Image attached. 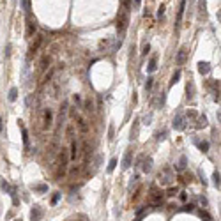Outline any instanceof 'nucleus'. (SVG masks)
Instances as JSON below:
<instances>
[{"mask_svg":"<svg viewBox=\"0 0 221 221\" xmlns=\"http://www.w3.org/2000/svg\"><path fill=\"white\" fill-rule=\"evenodd\" d=\"M67 163H69V154H67L66 149H62V152L58 156V170H57L58 175H64L67 172Z\"/></svg>","mask_w":221,"mask_h":221,"instance_id":"nucleus-1","label":"nucleus"},{"mask_svg":"<svg viewBox=\"0 0 221 221\" xmlns=\"http://www.w3.org/2000/svg\"><path fill=\"white\" fill-rule=\"evenodd\" d=\"M127 11H129V9H126V11L119 16V19H117V30H119L120 35L124 34V30H126V27H127V21H129V14H127Z\"/></svg>","mask_w":221,"mask_h":221,"instance_id":"nucleus-2","label":"nucleus"},{"mask_svg":"<svg viewBox=\"0 0 221 221\" xmlns=\"http://www.w3.org/2000/svg\"><path fill=\"white\" fill-rule=\"evenodd\" d=\"M172 126H173V129L175 131H182L184 127H186V117L184 115H175V119H173V122H172Z\"/></svg>","mask_w":221,"mask_h":221,"instance_id":"nucleus-3","label":"nucleus"},{"mask_svg":"<svg viewBox=\"0 0 221 221\" xmlns=\"http://www.w3.org/2000/svg\"><path fill=\"white\" fill-rule=\"evenodd\" d=\"M186 58H188V48H181V50L177 51V58H175L177 66H184Z\"/></svg>","mask_w":221,"mask_h":221,"instance_id":"nucleus-4","label":"nucleus"},{"mask_svg":"<svg viewBox=\"0 0 221 221\" xmlns=\"http://www.w3.org/2000/svg\"><path fill=\"white\" fill-rule=\"evenodd\" d=\"M51 124H53V112L50 108H46L44 110V129L51 127Z\"/></svg>","mask_w":221,"mask_h":221,"instance_id":"nucleus-5","label":"nucleus"},{"mask_svg":"<svg viewBox=\"0 0 221 221\" xmlns=\"http://www.w3.org/2000/svg\"><path fill=\"white\" fill-rule=\"evenodd\" d=\"M131 158H133V149H127L126 154H124V159H122V168L127 170L131 166Z\"/></svg>","mask_w":221,"mask_h":221,"instance_id":"nucleus-6","label":"nucleus"},{"mask_svg":"<svg viewBox=\"0 0 221 221\" xmlns=\"http://www.w3.org/2000/svg\"><path fill=\"white\" fill-rule=\"evenodd\" d=\"M41 44H42V35H37V37H35V42H34V44L30 46V53H28V58H30V57H32L34 53H37V50H39V46H41Z\"/></svg>","mask_w":221,"mask_h":221,"instance_id":"nucleus-7","label":"nucleus"},{"mask_svg":"<svg viewBox=\"0 0 221 221\" xmlns=\"http://www.w3.org/2000/svg\"><path fill=\"white\" fill-rule=\"evenodd\" d=\"M198 73L200 74H209L211 73V64L209 62H198Z\"/></svg>","mask_w":221,"mask_h":221,"instance_id":"nucleus-8","label":"nucleus"},{"mask_svg":"<svg viewBox=\"0 0 221 221\" xmlns=\"http://www.w3.org/2000/svg\"><path fill=\"white\" fill-rule=\"evenodd\" d=\"M138 127H140V119H135L133 127H131V140H136V138H138Z\"/></svg>","mask_w":221,"mask_h":221,"instance_id":"nucleus-9","label":"nucleus"},{"mask_svg":"<svg viewBox=\"0 0 221 221\" xmlns=\"http://www.w3.org/2000/svg\"><path fill=\"white\" fill-rule=\"evenodd\" d=\"M30 218H32V221H39L42 218V211H41L39 207H34V209L30 211Z\"/></svg>","mask_w":221,"mask_h":221,"instance_id":"nucleus-10","label":"nucleus"},{"mask_svg":"<svg viewBox=\"0 0 221 221\" xmlns=\"http://www.w3.org/2000/svg\"><path fill=\"white\" fill-rule=\"evenodd\" d=\"M156 69H158V55H154V57L150 58V62H149V67H147V71H149V73L152 74V73H154Z\"/></svg>","mask_w":221,"mask_h":221,"instance_id":"nucleus-11","label":"nucleus"},{"mask_svg":"<svg viewBox=\"0 0 221 221\" xmlns=\"http://www.w3.org/2000/svg\"><path fill=\"white\" fill-rule=\"evenodd\" d=\"M18 126H19V129H21V136H23V143H25V145H28V133H27V127L23 126V122H21V120H18Z\"/></svg>","mask_w":221,"mask_h":221,"instance_id":"nucleus-12","label":"nucleus"},{"mask_svg":"<svg viewBox=\"0 0 221 221\" xmlns=\"http://www.w3.org/2000/svg\"><path fill=\"white\" fill-rule=\"evenodd\" d=\"M35 28H37V25H35V21H32V19H28V23H27V35L30 37L34 32H35Z\"/></svg>","mask_w":221,"mask_h":221,"instance_id":"nucleus-13","label":"nucleus"},{"mask_svg":"<svg viewBox=\"0 0 221 221\" xmlns=\"http://www.w3.org/2000/svg\"><path fill=\"white\" fill-rule=\"evenodd\" d=\"M195 143L198 145V149L202 152H209V142H200V140H195Z\"/></svg>","mask_w":221,"mask_h":221,"instance_id":"nucleus-14","label":"nucleus"},{"mask_svg":"<svg viewBox=\"0 0 221 221\" xmlns=\"http://www.w3.org/2000/svg\"><path fill=\"white\" fill-rule=\"evenodd\" d=\"M181 76H182V71H181V69H177V71L173 73V76H172V81H170V87H172V85H175V83H177V81L181 80Z\"/></svg>","mask_w":221,"mask_h":221,"instance_id":"nucleus-15","label":"nucleus"},{"mask_svg":"<svg viewBox=\"0 0 221 221\" xmlns=\"http://www.w3.org/2000/svg\"><path fill=\"white\" fill-rule=\"evenodd\" d=\"M7 97H9V101H11V103H14V101L18 99V89H16V87H12V89L9 90V96H7Z\"/></svg>","mask_w":221,"mask_h":221,"instance_id":"nucleus-16","label":"nucleus"},{"mask_svg":"<svg viewBox=\"0 0 221 221\" xmlns=\"http://www.w3.org/2000/svg\"><path fill=\"white\" fill-rule=\"evenodd\" d=\"M76 156H78V145H76V142H71V156H69V159H76Z\"/></svg>","mask_w":221,"mask_h":221,"instance_id":"nucleus-17","label":"nucleus"},{"mask_svg":"<svg viewBox=\"0 0 221 221\" xmlns=\"http://www.w3.org/2000/svg\"><path fill=\"white\" fill-rule=\"evenodd\" d=\"M150 170H152V159H150V158H147V159L143 161V172H145V173H149Z\"/></svg>","mask_w":221,"mask_h":221,"instance_id":"nucleus-18","label":"nucleus"},{"mask_svg":"<svg viewBox=\"0 0 221 221\" xmlns=\"http://www.w3.org/2000/svg\"><path fill=\"white\" fill-rule=\"evenodd\" d=\"M152 200L154 204H159L163 200V191H152Z\"/></svg>","mask_w":221,"mask_h":221,"instance_id":"nucleus-19","label":"nucleus"},{"mask_svg":"<svg viewBox=\"0 0 221 221\" xmlns=\"http://www.w3.org/2000/svg\"><path fill=\"white\" fill-rule=\"evenodd\" d=\"M186 165H188V158H186V156H182V158L179 159V165H177V170H184V168H186Z\"/></svg>","mask_w":221,"mask_h":221,"instance_id":"nucleus-20","label":"nucleus"},{"mask_svg":"<svg viewBox=\"0 0 221 221\" xmlns=\"http://www.w3.org/2000/svg\"><path fill=\"white\" fill-rule=\"evenodd\" d=\"M32 189L37 191V193H46V191H48V186H46V184H37V186H34Z\"/></svg>","mask_w":221,"mask_h":221,"instance_id":"nucleus-21","label":"nucleus"},{"mask_svg":"<svg viewBox=\"0 0 221 221\" xmlns=\"http://www.w3.org/2000/svg\"><path fill=\"white\" fill-rule=\"evenodd\" d=\"M207 126V117L205 115H202L200 119H198V124H197V127H205Z\"/></svg>","mask_w":221,"mask_h":221,"instance_id":"nucleus-22","label":"nucleus"},{"mask_svg":"<svg viewBox=\"0 0 221 221\" xmlns=\"http://www.w3.org/2000/svg\"><path fill=\"white\" fill-rule=\"evenodd\" d=\"M170 173H172L170 168H165V170H163V177H165L163 182H170V181H172V179H170Z\"/></svg>","mask_w":221,"mask_h":221,"instance_id":"nucleus-23","label":"nucleus"},{"mask_svg":"<svg viewBox=\"0 0 221 221\" xmlns=\"http://www.w3.org/2000/svg\"><path fill=\"white\" fill-rule=\"evenodd\" d=\"M184 9H186V0H181V7H179V21L182 19V14H184Z\"/></svg>","mask_w":221,"mask_h":221,"instance_id":"nucleus-24","label":"nucleus"},{"mask_svg":"<svg viewBox=\"0 0 221 221\" xmlns=\"http://www.w3.org/2000/svg\"><path fill=\"white\" fill-rule=\"evenodd\" d=\"M48 64H50V57L46 55V57H42V60H41V69H46Z\"/></svg>","mask_w":221,"mask_h":221,"instance_id":"nucleus-25","label":"nucleus"},{"mask_svg":"<svg viewBox=\"0 0 221 221\" xmlns=\"http://www.w3.org/2000/svg\"><path fill=\"white\" fill-rule=\"evenodd\" d=\"M152 83H154V78H152V76H149V78H147V81H145V90H150V89H152Z\"/></svg>","mask_w":221,"mask_h":221,"instance_id":"nucleus-26","label":"nucleus"},{"mask_svg":"<svg viewBox=\"0 0 221 221\" xmlns=\"http://www.w3.org/2000/svg\"><path fill=\"white\" fill-rule=\"evenodd\" d=\"M166 135H168L166 131H159V133H156V140H158V142H161V140H165V138H166Z\"/></svg>","mask_w":221,"mask_h":221,"instance_id":"nucleus-27","label":"nucleus"},{"mask_svg":"<svg viewBox=\"0 0 221 221\" xmlns=\"http://www.w3.org/2000/svg\"><path fill=\"white\" fill-rule=\"evenodd\" d=\"M115 166H117V159H115V158H112V159H110V165H108V172H113V170H115Z\"/></svg>","mask_w":221,"mask_h":221,"instance_id":"nucleus-28","label":"nucleus"},{"mask_svg":"<svg viewBox=\"0 0 221 221\" xmlns=\"http://www.w3.org/2000/svg\"><path fill=\"white\" fill-rule=\"evenodd\" d=\"M212 181H214V186H216V188H220V172H214Z\"/></svg>","mask_w":221,"mask_h":221,"instance_id":"nucleus-29","label":"nucleus"},{"mask_svg":"<svg viewBox=\"0 0 221 221\" xmlns=\"http://www.w3.org/2000/svg\"><path fill=\"white\" fill-rule=\"evenodd\" d=\"M200 216H202L205 221H212V218L209 216V212H207V211H200Z\"/></svg>","mask_w":221,"mask_h":221,"instance_id":"nucleus-30","label":"nucleus"},{"mask_svg":"<svg viewBox=\"0 0 221 221\" xmlns=\"http://www.w3.org/2000/svg\"><path fill=\"white\" fill-rule=\"evenodd\" d=\"M110 42H112V41H110V39H106V41H101V42H99V48H101V50H103V48H104V50H106V48H108V46H110Z\"/></svg>","mask_w":221,"mask_h":221,"instance_id":"nucleus-31","label":"nucleus"},{"mask_svg":"<svg viewBox=\"0 0 221 221\" xmlns=\"http://www.w3.org/2000/svg\"><path fill=\"white\" fill-rule=\"evenodd\" d=\"M149 50H150V44H149V42H145V44L142 46V55H147V53H149Z\"/></svg>","mask_w":221,"mask_h":221,"instance_id":"nucleus-32","label":"nucleus"},{"mask_svg":"<svg viewBox=\"0 0 221 221\" xmlns=\"http://www.w3.org/2000/svg\"><path fill=\"white\" fill-rule=\"evenodd\" d=\"M78 126H80V129H81V131H87V124H85V120H83V119H78Z\"/></svg>","mask_w":221,"mask_h":221,"instance_id":"nucleus-33","label":"nucleus"},{"mask_svg":"<svg viewBox=\"0 0 221 221\" xmlns=\"http://www.w3.org/2000/svg\"><path fill=\"white\" fill-rule=\"evenodd\" d=\"M21 5H23V9L28 12L30 11V0H21Z\"/></svg>","mask_w":221,"mask_h":221,"instance_id":"nucleus-34","label":"nucleus"},{"mask_svg":"<svg viewBox=\"0 0 221 221\" xmlns=\"http://www.w3.org/2000/svg\"><path fill=\"white\" fill-rule=\"evenodd\" d=\"M165 9H166V7H165V5H161V7H159V9H158V18H159V19H161V18H163V16H165Z\"/></svg>","mask_w":221,"mask_h":221,"instance_id":"nucleus-35","label":"nucleus"},{"mask_svg":"<svg viewBox=\"0 0 221 221\" xmlns=\"http://www.w3.org/2000/svg\"><path fill=\"white\" fill-rule=\"evenodd\" d=\"M161 94H163V96H161V99H159V108L165 106V99H166V94H165V92H161Z\"/></svg>","mask_w":221,"mask_h":221,"instance_id":"nucleus-36","label":"nucleus"},{"mask_svg":"<svg viewBox=\"0 0 221 221\" xmlns=\"http://www.w3.org/2000/svg\"><path fill=\"white\" fill-rule=\"evenodd\" d=\"M143 120H145L143 124H150V120H152V113H149V115H147V117H145Z\"/></svg>","mask_w":221,"mask_h":221,"instance_id":"nucleus-37","label":"nucleus"},{"mask_svg":"<svg viewBox=\"0 0 221 221\" xmlns=\"http://www.w3.org/2000/svg\"><path fill=\"white\" fill-rule=\"evenodd\" d=\"M58 200H60V193H57V195H55V197H53V200H51V204H53V205H55V204H57V202H58Z\"/></svg>","mask_w":221,"mask_h":221,"instance_id":"nucleus-38","label":"nucleus"},{"mask_svg":"<svg viewBox=\"0 0 221 221\" xmlns=\"http://www.w3.org/2000/svg\"><path fill=\"white\" fill-rule=\"evenodd\" d=\"M74 103H76V104H80V103H81V97H80L78 94H74Z\"/></svg>","mask_w":221,"mask_h":221,"instance_id":"nucleus-39","label":"nucleus"},{"mask_svg":"<svg viewBox=\"0 0 221 221\" xmlns=\"http://www.w3.org/2000/svg\"><path fill=\"white\" fill-rule=\"evenodd\" d=\"M179 198H181L182 202H186V200H188V195H186V193H181V197H179Z\"/></svg>","mask_w":221,"mask_h":221,"instance_id":"nucleus-40","label":"nucleus"},{"mask_svg":"<svg viewBox=\"0 0 221 221\" xmlns=\"http://www.w3.org/2000/svg\"><path fill=\"white\" fill-rule=\"evenodd\" d=\"M140 4H142V0H135V2H133L135 7H140Z\"/></svg>","mask_w":221,"mask_h":221,"instance_id":"nucleus-41","label":"nucleus"},{"mask_svg":"<svg viewBox=\"0 0 221 221\" xmlns=\"http://www.w3.org/2000/svg\"><path fill=\"white\" fill-rule=\"evenodd\" d=\"M4 131V122H2V119H0V133Z\"/></svg>","mask_w":221,"mask_h":221,"instance_id":"nucleus-42","label":"nucleus"},{"mask_svg":"<svg viewBox=\"0 0 221 221\" xmlns=\"http://www.w3.org/2000/svg\"><path fill=\"white\" fill-rule=\"evenodd\" d=\"M14 221H21V220H14Z\"/></svg>","mask_w":221,"mask_h":221,"instance_id":"nucleus-43","label":"nucleus"}]
</instances>
